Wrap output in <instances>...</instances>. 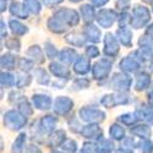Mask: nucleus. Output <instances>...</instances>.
<instances>
[{
  "instance_id": "f257e3e1",
  "label": "nucleus",
  "mask_w": 153,
  "mask_h": 153,
  "mask_svg": "<svg viewBox=\"0 0 153 153\" xmlns=\"http://www.w3.org/2000/svg\"><path fill=\"white\" fill-rule=\"evenodd\" d=\"M142 149H143V153H151L153 149V146L151 143H146L145 146H142Z\"/></svg>"
},
{
  "instance_id": "f03ea898",
  "label": "nucleus",
  "mask_w": 153,
  "mask_h": 153,
  "mask_svg": "<svg viewBox=\"0 0 153 153\" xmlns=\"http://www.w3.org/2000/svg\"><path fill=\"white\" fill-rule=\"evenodd\" d=\"M27 153H41V151L38 149L36 146H32V147H30V148L27 149Z\"/></svg>"
},
{
  "instance_id": "7ed1b4c3",
  "label": "nucleus",
  "mask_w": 153,
  "mask_h": 153,
  "mask_svg": "<svg viewBox=\"0 0 153 153\" xmlns=\"http://www.w3.org/2000/svg\"><path fill=\"white\" fill-rule=\"evenodd\" d=\"M117 153H132V152H129V151H123V149H119V151H117Z\"/></svg>"
},
{
  "instance_id": "20e7f679",
  "label": "nucleus",
  "mask_w": 153,
  "mask_h": 153,
  "mask_svg": "<svg viewBox=\"0 0 153 153\" xmlns=\"http://www.w3.org/2000/svg\"><path fill=\"white\" fill-rule=\"evenodd\" d=\"M99 153H105V152H99Z\"/></svg>"
}]
</instances>
